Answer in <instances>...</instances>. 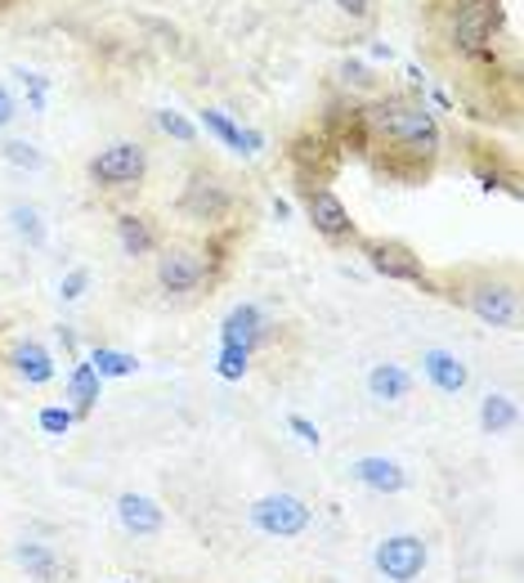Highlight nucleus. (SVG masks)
Here are the masks:
<instances>
[{"mask_svg":"<svg viewBox=\"0 0 524 583\" xmlns=\"http://www.w3.org/2000/svg\"><path fill=\"white\" fill-rule=\"evenodd\" d=\"M363 108V121H368V136H372V149L381 144L385 158L376 162L381 175H395V180H426L430 162L439 158L444 149V131L435 112L413 99V95H376L372 104H359Z\"/></svg>","mask_w":524,"mask_h":583,"instance_id":"f257e3e1","label":"nucleus"},{"mask_svg":"<svg viewBox=\"0 0 524 583\" xmlns=\"http://www.w3.org/2000/svg\"><path fill=\"white\" fill-rule=\"evenodd\" d=\"M506 28L502 0H452V19H448V41L457 54L467 58H489L498 32Z\"/></svg>","mask_w":524,"mask_h":583,"instance_id":"f03ea898","label":"nucleus"},{"mask_svg":"<svg viewBox=\"0 0 524 583\" xmlns=\"http://www.w3.org/2000/svg\"><path fill=\"white\" fill-rule=\"evenodd\" d=\"M452 301H462L480 323H489V328H502V333H515L520 328V292L493 274H471L462 288L444 292Z\"/></svg>","mask_w":524,"mask_h":583,"instance_id":"7ed1b4c3","label":"nucleus"},{"mask_svg":"<svg viewBox=\"0 0 524 583\" xmlns=\"http://www.w3.org/2000/svg\"><path fill=\"white\" fill-rule=\"evenodd\" d=\"M86 171L99 188H135L149 175V149L135 144V140H117V144L99 149Z\"/></svg>","mask_w":524,"mask_h":583,"instance_id":"20e7f679","label":"nucleus"},{"mask_svg":"<svg viewBox=\"0 0 524 583\" xmlns=\"http://www.w3.org/2000/svg\"><path fill=\"white\" fill-rule=\"evenodd\" d=\"M359 247H363L368 266H372L381 279H390V283H417V288H426V292H439V288L430 283L426 266H422V256H417L408 242H400V238H363Z\"/></svg>","mask_w":524,"mask_h":583,"instance_id":"39448f33","label":"nucleus"},{"mask_svg":"<svg viewBox=\"0 0 524 583\" xmlns=\"http://www.w3.org/2000/svg\"><path fill=\"white\" fill-rule=\"evenodd\" d=\"M157 283L171 296H193L203 283H211V261L198 247H162L157 251Z\"/></svg>","mask_w":524,"mask_h":583,"instance_id":"423d86ee","label":"nucleus"},{"mask_svg":"<svg viewBox=\"0 0 524 583\" xmlns=\"http://www.w3.org/2000/svg\"><path fill=\"white\" fill-rule=\"evenodd\" d=\"M179 212L188 216V220H203V225H220V220H229V212H233V193H229V184L216 175V171H193L188 175V184H184V193H179Z\"/></svg>","mask_w":524,"mask_h":583,"instance_id":"0eeeda50","label":"nucleus"},{"mask_svg":"<svg viewBox=\"0 0 524 583\" xmlns=\"http://www.w3.org/2000/svg\"><path fill=\"white\" fill-rule=\"evenodd\" d=\"M251 526L270 539H296L314 526V511L305 498L296 494H265L255 507H251Z\"/></svg>","mask_w":524,"mask_h":583,"instance_id":"6e6552de","label":"nucleus"},{"mask_svg":"<svg viewBox=\"0 0 524 583\" xmlns=\"http://www.w3.org/2000/svg\"><path fill=\"white\" fill-rule=\"evenodd\" d=\"M301 207H305V220L327 238V242H346L354 238V220H350V207L337 198L327 184H301Z\"/></svg>","mask_w":524,"mask_h":583,"instance_id":"1a4fd4ad","label":"nucleus"},{"mask_svg":"<svg viewBox=\"0 0 524 583\" xmlns=\"http://www.w3.org/2000/svg\"><path fill=\"white\" fill-rule=\"evenodd\" d=\"M426 561H430V552H426V543L417 535H390L372 552L376 574L390 579V583H417L422 570H426Z\"/></svg>","mask_w":524,"mask_h":583,"instance_id":"9d476101","label":"nucleus"},{"mask_svg":"<svg viewBox=\"0 0 524 583\" xmlns=\"http://www.w3.org/2000/svg\"><path fill=\"white\" fill-rule=\"evenodd\" d=\"M350 481L372 489V494H404L408 489V472L395 458H385V453H363V458H354Z\"/></svg>","mask_w":524,"mask_h":583,"instance_id":"9b49d317","label":"nucleus"},{"mask_svg":"<svg viewBox=\"0 0 524 583\" xmlns=\"http://www.w3.org/2000/svg\"><path fill=\"white\" fill-rule=\"evenodd\" d=\"M117 521H121L125 535H135V539H157L166 530V511L149 494H121L117 498Z\"/></svg>","mask_w":524,"mask_h":583,"instance_id":"f8f14e48","label":"nucleus"},{"mask_svg":"<svg viewBox=\"0 0 524 583\" xmlns=\"http://www.w3.org/2000/svg\"><path fill=\"white\" fill-rule=\"evenodd\" d=\"M422 373H426V381L435 386L439 396H462L467 381H471V368L462 364V355H452V350H444V346L422 350Z\"/></svg>","mask_w":524,"mask_h":583,"instance_id":"ddd939ff","label":"nucleus"},{"mask_svg":"<svg viewBox=\"0 0 524 583\" xmlns=\"http://www.w3.org/2000/svg\"><path fill=\"white\" fill-rule=\"evenodd\" d=\"M287 153H292V166L301 171V184H318V171L337 162V144L327 140L323 131H305V136H296Z\"/></svg>","mask_w":524,"mask_h":583,"instance_id":"4468645a","label":"nucleus"},{"mask_svg":"<svg viewBox=\"0 0 524 583\" xmlns=\"http://www.w3.org/2000/svg\"><path fill=\"white\" fill-rule=\"evenodd\" d=\"M260 342H265V314H260V305L242 301L225 314L220 323V346H242V350H255Z\"/></svg>","mask_w":524,"mask_h":583,"instance_id":"2eb2a0df","label":"nucleus"},{"mask_svg":"<svg viewBox=\"0 0 524 583\" xmlns=\"http://www.w3.org/2000/svg\"><path fill=\"white\" fill-rule=\"evenodd\" d=\"M368 396L376 404H400L413 396V373L404 364H372L368 368Z\"/></svg>","mask_w":524,"mask_h":583,"instance_id":"dca6fc26","label":"nucleus"},{"mask_svg":"<svg viewBox=\"0 0 524 583\" xmlns=\"http://www.w3.org/2000/svg\"><path fill=\"white\" fill-rule=\"evenodd\" d=\"M14 561L28 570V579L36 583H63V574H68V565H63V557L50 548V543H36V539H23L14 548Z\"/></svg>","mask_w":524,"mask_h":583,"instance_id":"f3484780","label":"nucleus"},{"mask_svg":"<svg viewBox=\"0 0 524 583\" xmlns=\"http://www.w3.org/2000/svg\"><path fill=\"white\" fill-rule=\"evenodd\" d=\"M99 391H103V377L95 373V364L81 355L68 373V400H73V413L77 418H90V409L99 404Z\"/></svg>","mask_w":524,"mask_h":583,"instance_id":"a211bd4d","label":"nucleus"},{"mask_svg":"<svg viewBox=\"0 0 524 583\" xmlns=\"http://www.w3.org/2000/svg\"><path fill=\"white\" fill-rule=\"evenodd\" d=\"M10 368H14L28 386H45V381H54V355H50L41 342H19V346L10 350Z\"/></svg>","mask_w":524,"mask_h":583,"instance_id":"6ab92c4d","label":"nucleus"},{"mask_svg":"<svg viewBox=\"0 0 524 583\" xmlns=\"http://www.w3.org/2000/svg\"><path fill=\"white\" fill-rule=\"evenodd\" d=\"M117 242H121L125 256H153L157 251V229L149 225V216L121 212L117 216Z\"/></svg>","mask_w":524,"mask_h":583,"instance_id":"aec40b11","label":"nucleus"},{"mask_svg":"<svg viewBox=\"0 0 524 583\" xmlns=\"http://www.w3.org/2000/svg\"><path fill=\"white\" fill-rule=\"evenodd\" d=\"M480 427L484 435H506L520 427V404L511 396H484L480 400Z\"/></svg>","mask_w":524,"mask_h":583,"instance_id":"412c9836","label":"nucleus"},{"mask_svg":"<svg viewBox=\"0 0 524 583\" xmlns=\"http://www.w3.org/2000/svg\"><path fill=\"white\" fill-rule=\"evenodd\" d=\"M86 359L95 364V373L103 381H112V377H135L140 373V359L135 355H130V350H112V346H95Z\"/></svg>","mask_w":524,"mask_h":583,"instance_id":"4be33fe9","label":"nucleus"},{"mask_svg":"<svg viewBox=\"0 0 524 583\" xmlns=\"http://www.w3.org/2000/svg\"><path fill=\"white\" fill-rule=\"evenodd\" d=\"M10 225H14V234L28 242V247H45V220H41V212L32 207V203H14L10 207Z\"/></svg>","mask_w":524,"mask_h":583,"instance_id":"5701e85b","label":"nucleus"},{"mask_svg":"<svg viewBox=\"0 0 524 583\" xmlns=\"http://www.w3.org/2000/svg\"><path fill=\"white\" fill-rule=\"evenodd\" d=\"M198 121H203V131H207V136H216L225 149H233V153L242 149V126H238L229 112H220V108H203V117H198Z\"/></svg>","mask_w":524,"mask_h":583,"instance_id":"b1692460","label":"nucleus"},{"mask_svg":"<svg viewBox=\"0 0 524 583\" xmlns=\"http://www.w3.org/2000/svg\"><path fill=\"white\" fill-rule=\"evenodd\" d=\"M0 158H6L10 166H19V171H41L45 166V153L32 140H6L0 144Z\"/></svg>","mask_w":524,"mask_h":583,"instance_id":"393cba45","label":"nucleus"},{"mask_svg":"<svg viewBox=\"0 0 524 583\" xmlns=\"http://www.w3.org/2000/svg\"><path fill=\"white\" fill-rule=\"evenodd\" d=\"M247 368H251V350H242V346H220L216 373H220L225 381H242V377H247Z\"/></svg>","mask_w":524,"mask_h":583,"instance_id":"a878e982","label":"nucleus"},{"mask_svg":"<svg viewBox=\"0 0 524 583\" xmlns=\"http://www.w3.org/2000/svg\"><path fill=\"white\" fill-rule=\"evenodd\" d=\"M157 126H162V136H171V140H179V144H193V140H198V126H193L184 112L162 108V112H157Z\"/></svg>","mask_w":524,"mask_h":583,"instance_id":"bb28decb","label":"nucleus"},{"mask_svg":"<svg viewBox=\"0 0 524 583\" xmlns=\"http://www.w3.org/2000/svg\"><path fill=\"white\" fill-rule=\"evenodd\" d=\"M36 422H41L45 435H68L73 422H77V413H73V409H63V404H45V409L36 413Z\"/></svg>","mask_w":524,"mask_h":583,"instance_id":"cd10ccee","label":"nucleus"},{"mask_svg":"<svg viewBox=\"0 0 524 583\" xmlns=\"http://www.w3.org/2000/svg\"><path fill=\"white\" fill-rule=\"evenodd\" d=\"M86 288H90V270H86V266H77V270L63 274L58 296H63V301H81V296H86Z\"/></svg>","mask_w":524,"mask_h":583,"instance_id":"c85d7f7f","label":"nucleus"},{"mask_svg":"<svg viewBox=\"0 0 524 583\" xmlns=\"http://www.w3.org/2000/svg\"><path fill=\"white\" fill-rule=\"evenodd\" d=\"M287 431H292L301 444H309V449H318V440H323L318 427H314L309 418H301V413H287Z\"/></svg>","mask_w":524,"mask_h":583,"instance_id":"c756f323","label":"nucleus"},{"mask_svg":"<svg viewBox=\"0 0 524 583\" xmlns=\"http://www.w3.org/2000/svg\"><path fill=\"white\" fill-rule=\"evenodd\" d=\"M19 82H23V90H28V104H32V112H41L45 108V77H36V73H14Z\"/></svg>","mask_w":524,"mask_h":583,"instance_id":"7c9ffc66","label":"nucleus"},{"mask_svg":"<svg viewBox=\"0 0 524 583\" xmlns=\"http://www.w3.org/2000/svg\"><path fill=\"white\" fill-rule=\"evenodd\" d=\"M337 10H341L346 19H354V23H363V19L372 14V0H337Z\"/></svg>","mask_w":524,"mask_h":583,"instance_id":"2f4dec72","label":"nucleus"},{"mask_svg":"<svg viewBox=\"0 0 524 583\" xmlns=\"http://www.w3.org/2000/svg\"><path fill=\"white\" fill-rule=\"evenodd\" d=\"M260 149H265V136H260V131H251V126H242V158H255Z\"/></svg>","mask_w":524,"mask_h":583,"instance_id":"473e14b6","label":"nucleus"},{"mask_svg":"<svg viewBox=\"0 0 524 583\" xmlns=\"http://www.w3.org/2000/svg\"><path fill=\"white\" fill-rule=\"evenodd\" d=\"M14 117H19V104H14V95H10L6 86H0V131H6Z\"/></svg>","mask_w":524,"mask_h":583,"instance_id":"72a5a7b5","label":"nucleus"},{"mask_svg":"<svg viewBox=\"0 0 524 583\" xmlns=\"http://www.w3.org/2000/svg\"><path fill=\"white\" fill-rule=\"evenodd\" d=\"M346 82H354V86H368V82H372V73H368V68H359V63H346Z\"/></svg>","mask_w":524,"mask_h":583,"instance_id":"f704fd0d","label":"nucleus"},{"mask_svg":"<svg viewBox=\"0 0 524 583\" xmlns=\"http://www.w3.org/2000/svg\"><path fill=\"white\" fill-rule=\"evenodd\" d=\"M58 342H63V350H68V355H77V333L73 328H58Z\"/></svg>","mask_w":524,"mask_h":583,"instance_id":"c9c22d12","label":"nucleus"}]
</instances>
